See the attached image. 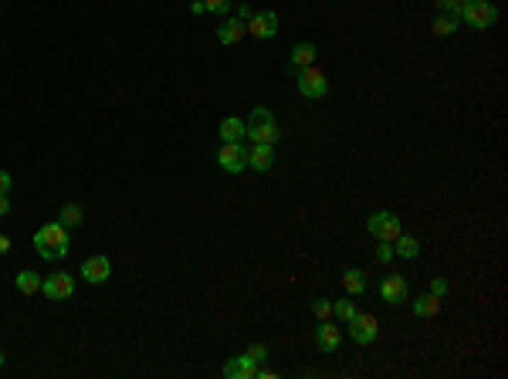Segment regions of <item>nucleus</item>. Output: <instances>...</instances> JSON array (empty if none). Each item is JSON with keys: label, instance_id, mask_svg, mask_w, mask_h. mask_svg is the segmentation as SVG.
Returning a JSON list of instances; mask_svg holds the SVG:
<instances>
[{"label": "nucleus", "instance_id": "obj_30", "mask_svg": "<svg viewBox=\"0 0 508 379\" xmlns=\"http://www.w3.org/2000/svg\"><path fill=\"white\" fill-rule=\"evenodd\" d=\"M247 356H251V359H254V363L261 366L264 359H268V346H261V342H258V346H251V349H247Z\"/></svg>", "mask_w": 508, "mask_h": 379}, {"label": "nucleus", "instance_id": "obj_34", "mask_svg": "<svg viewBox=\"0 0 508 379\" xmlns=\"http://www.w3.org/2000/svg\"><path fill=\"white\" fill-rule=\"evenodd\" d=\"M7 210H11V200H7V193H0V217H7Z\"/></svg>", "mask_w": 508, "mask_h": 379}, {"label": "nucleus", "instance_id": "obj_19", "mask_svg": "<svg viewBox=\"0 0 508 379\" xmlns=\"http://www.w3.org/2000/svg\"><path fill=\"white\" fill-rule=\"evenodd\" d=\"M410 305H414V315L417 319H434L437 312H441V298L437 295H420V298H410Z\"/></svg>", "mask_w": 508, "mask_h": 379}, {"label": "nucleus", "instance_id": "obj_11", "mask_svg": "<svg viewBox=\"0 0 508 379\" xmlns=\"http://www.w3.org/2000/svg\"><path fill=\"white\" fill-rule=\"evenodd\" d=\"M380 298H383L386 305H403L407 298H410V288H407V278H400V274H390L383 285H380Z\"/></svg>", "mask_w": 508, "mask_h": 379}, {"label": "nucleus", "instance_id": "obj_7", "mask_svg": "<svg viewBox=\"0 0 508 379\" xmlns=\"http://www.w3.org/2000/svg\"><path fill=\"white\" fill-rule=\"evenodd\" d=\"M349 325V335H353L356 346H373L376 342V335H380V322L366 315V312H356L353 322H346Z\"/></svg>", "mask_w": 508, "mask_h": 379}, {"label": "nucleus", "instance_id": "obj_32", "mask_svg": "<svg viewBox=\"0 0 508 379\" xmlns=\"http://www.w3.org/2000/svg\"><path fill=\"white\" fill-rule=\"evenodd\" d=\"M7 190H11V173L0 169V193H7Z\"/></svg>", "mask_w": 508, "mask_h": 379}, {"label": "nucleus", "instance_id": "obj_17", "mask_svg": "<svg viewBox=\"0 0 508 379\" xmlns=\"http://www.w3.org/2000/svg\"><path fill=\"white\" fill-rule=\"evenodd\" d=\"M315 55H319V47L312 45V41H298V45L292 47V55H288V68H292V72H302V68H308V64L315 61Z\"/></svg>", "mask_w": 508, "mask_h": 379}, {"label": "nucleus", "instance_id": "obj_3", "mask_svg": "<svg viewBox=\"0 0 508 379\" xmlns=\"http://www.w3.org/2000/svg\"><path fill=\"white\" fill-rule=\"evenodd\" d=\"M366 230H370L376 241H390V244H393V241H397V237L403 234L400 217H397L393 210H376L370 220H366Z\"/></svg>", "mask_w": 508, "mask_h": 379}, {"label": "nucleus", "instance_id": "obj_13", "mask_svg": "<svg viewBox=\"0 0 508 379\" xmlns=\"http://www.w3.org/2000/svg\"><path fill=\"white\" fill-rule=\"evenodd\" d=\"M315 346H319V352H336L339 346H342V332H339V325H332V322L325 319L315 325Z\"/></svg>", "mask_w": 508, "mask_h": 379}, {"label": "nucleus", "instance_id": "obj_18", "mask_svg": "<svg viewBox=\"0 0 508 379\" xmlns=\"http://www.w3.org/2000/svg\"><path fill=\"white\" fill-rule=\"evenodd\" d=\"M393 258H403V261L420 258V241H417L414 234H400V237L393 241Z\"/></svg>", "mask_w": 508, "mask_h": 379}, {"label": "nucleus", "instance_id": "obj_1", "mask_svg": "<svg viewBox=\"0 0 508 379\" xmlns=\"http://www.w3.org/2000/svg\"><path fill=\"white\" fill-rule=\"evenodd\" d=\"M34 251H38L45 261L64 258V254L72 251V234H68V227H62L58 220L45 224V227L34 234Z\"/></svg>", "mask_w": 508, "mask_h": 379}, {"label": "nucleus", "instance_id": "obj_16", "mask_svg": "<svg viewBox=\"0 0 508 379\" xmlns=\"http://www.w3.org/2000/svg\"><path fill=\"white\" fill-rule=\"evenodd\" d=\"M217 136H220V142H244L247 139V122L237 119V115H227V119L220 122Z\"/></svg>", "mask_w": 508, "mask_h": 379}, {"label": "nucleus", "instance_id": "obj_2", "mask_svg": "<svg viewBox=\"0 0 508 379\" xmlns=\"http://www.w3.org/2000/svg\"><path fill=\"white\" fill-rule=\"evenodd\" d=\"M247 139H251V142H264V146H275L278 139H281V129H278L271 108H264V106L251 108V119H247Z\"/></svg>", "mask_w": 508, "mask_h": 379}, {"label": "nucleus", "instance_id": "obj_14", "mask_svg": "<svg viewBox=\"0 0 508 379\" xmlns=\"http://www.w3.org/2000/svg\"><path fill=\"white\" fill-rule=\"evenodd\" d=\"M254 373H258V363L247 352H241V356H234V359L224 363V376L227 379H254Z\"/></svg>", "mask_w": 508, "mask_h": 379}, {"label": "nucleus", "instance_id": "obj_24", "mask_svg": "<svg viewBox=\"0 0 508 379\" xmlns=\"http://www.w3.org/2000/svg\"><path fill=\"white\" fill-rule=\"evenodd\" d=\"M356 312H359V308H356V305L349 302V298H342V302L332 305V315H336L339 322H353V319H356Z\"/></svg>", "mask_w": 508, "mask_h": 379}, {"label": "nucleus", "instance_id": "obj_26", "mask_svg": "<svg viewBox=\"0 0 508 379\" xmlns=\"http://www.w3.org/2000/svg\"><path fill=\"white\" fill-rule=\"evenodd\" d=\"M312 312H315V319H319V322L332 319V302H325V298H315V302H312Z\"/></svg>", "mask_w": 508, "mask_h": 379}, {"label": "nucleus", "instance_id": "obj_21", "mask_svg": "<svg viewBox=\"0 0 508 379\" xmlns=\"http://www.w3.org/2000/svg\"><path fill=\"white\" fill-rule=\"evenodd\" d=\"M81 220H85V210H81V207H78V203H64L62 210H58V224H62V227H81Z\"/></svg>", "mask_w": 508, "mask_h": 379}, {"label": "nucleus", "instance_id": "obj_25", "mask_svg": "<svg viewBox=\"0 0 508 379\" xmlns=\"http://www.w3.org/2000/svg\"><path fill=\"white\" fill-rule=\"evenodd\" d=\"M437 7H441L447 17H458V21H461V11L468 7V0H437Z\"/></svg>", "mask_w": 508, "mask_h": 379}, {"label": "nucleus", "instance_id": "obj_23", "mask_svg": "<svg viewBox=\"0 0 508 379\" xmlns=\"http://www.w3.org/2000/svg\"><path fill=\"white\" fill-rule=\"evenodd\" d=\"M461 28V21H458V17H437V21H434V34H437V38H451V34H454V30Z\"/></svg>", "mask_w": 508, "mask_h": 379}, {"label": "nucleus", "instance_id": "obj_27", "mask_svg": "<svg viewBox=\"0 0 508 379\" xmlns=\"http://www.w3.org/2000/svg\"><path fill=\"white\" fill-rule=\"evenodd\" d=\"M234 0H203V7H207V14H227L231 11Z\"/></svg>", "mask_w": 508, "mask_h": 379}, {"label": "nucleus", "instance_id": "obj_33", "mask_svg": "<svg viewBox=\"0 0 508 379\" xmlns=\"http://www.w3.org/2000/svg\"><path fill=\"white\" fill-rule=\"evenodd\" d=\"M190 14H207V7H203V0H190Z\"/></svg>", "mask_w": 508, "mask_h": 379}, {"label": "nucleus", "instance_id": "obj_12", "mask_svg": "<svg viewBox=\"0 0 508 379\" xmlns=\"http://www.w3.org/2000/svg\"><path fill=\"white\" fill-rule=\"evenodd\" d=\"M247 166L254 169V173H268V169L275 166V146L251 142V149H247Z\"/></svg>", "mask_w": 508, "mask_h": 379}, {"label": "nucleus", "instance_id": "obj_5", "mask_svg": "<svg viewBox=\"0 0 508 379\" xmlns=\"http://www.w3.org/2000/svg\"><path fill=\"white\" fill-rule=\"evenodd\" d=\"M41 291L51 302H68L75 295V278L68 271H51L47 278H41Z\"/></svg>", "mask_w": 508, "mask_h": 379}, {"label": "nucleus", "instance_id": "obj_22", "mask_svg": "<svg viewBox=\"0 0 508 379\" xmlns=\"http://www.w3.org/2000/svg\"><path fill=\"white\" fill-rule=\"evenodd\" d=\"M14 288L21 291V295H34V291H41V278H38L34 271H17Z\"/></svg>", "mask_w": 508, "mask_h": 379}, {"label": "nucleus", "instance_id": "obj_15", "mask_svg": "<svg viewBox=\"0 0 508 379\" xmlns=\"http://www.w3.org/2000/svg\"><path fill=\"white\" fill-rule=\"evenodd\" d=\"M244 34H247V24L241 21V17H227V21H220V24H217V41H220V45H227V47L237 45Z\"/></svg>", "mask_w": 508, "mask_h": 379}, {"label": "nucleus", "instance_id": "obj_20", "mask_svg": "<svg viewBox=\"0 0 508 379\" xmlns=\"http://www.w3.org/2000/svg\"><path fill=\"white\" fill-rule=\"evenodd\" d=\"M342 288L349 291V295H363V291H366V271H363V268H346V271H342Z\"/></svg>", "mask_w": 508, "mask_h": 379}, {"label": "nucleus", "instance_id": "obj_4", "mask_svg": "<svg viewBox=\"0 0 508 379\" xmlns=\"http://www.w3.org/2000/svg\"><path fill=\"white\" fill-rule=\"evenodd\" d=\"M461 21L475 30H488V28H495V21H498V11H495V4H488V0H468V7L461 11Z\"/></svg>", "mask_w": 508, "mask_h": 379}, {"label": "nucleus", "instance_id": "obj_8", "mask_svg": "<svg viewBox=\"0 0 508 379\" xmlns=\"http://www.w3.org/2000/svg\"><path fill=\"white\" fill-rule=\"evenodd\" d=\"M217 166L224 169V173H241V169L247 166L244 142H224V146L217 149Z\"/></svg>", "mask_w": 508, "mask_h": 379}, {"label": "nucleus", "instance_id": "obj_10", "mask_svg": "<svg viewBox=\"0 0 508 379\" xmlns=\"http://www.w3.org/2000/svg\"><path fill=\"white\" fill-rule=\"evenodd\" d=\"M108 274H112V261L106 254H95L81 264V281H89V285H102L108 281Z\"/></svg>", "mask_w": 508, "mask_h": 379}, {"label": "nucleus", "instance_id": "obj_35", "mask_svg": "<svg viewBox=\"0 0 508 379\" xmlns=\"http://www.w3.org/2000/svg\"><path fill=\"white\" fill-rule=\"evenodd\" d=\"M7 251H11V237H4V234H0V254H7Z\"/></svg>", "mask_w": 508, "mask_h": 379}, {"label": "nucleus", "instance_id": "obj_29", "mask_svg": "<svg viewBox=\"0 0 508 379\" xmlns=\"http://www.w3.org/2000/svg\"><path fill=\"white\" fill-rule=\"evenodd\" d=\"M447 291H451V281H447V278H431V295L444 298Z\"/></svg>", "mask_w": 508, "mask_h": 379}, {"label": "nucleus", "instance_id": "obj_9", "mask_svg": "<svg viewBox=\"0 0 508 379\" xmlns=\"http://www.w3.org/2000/svg\"><path fill=\"white\" fill-rule=\"evenodd\" d=\"M247 34H254L258 41H268L278 34V14L275 11H254V17L247 21Z\"/></svg>", "mask_w": 508, "mask_h": 379}, {"label": "nucleus", "instance_id": "obj_28", "mask_svg": "<svg viewBox=\"0 0 508 379\" xmlns=\"http://www.w3.org/2000/svg\"><path fill=\"white\" fill-rule=\"evenodd\" d=\"M376 261H380V264H390V261H393V244L376 241Z\"/></svg>", "mask_w": 508, "mask_h": 379}, {"label": "nucleus", "instance_id": "obj_31", "mask_svg": "<svg viewBox=\"0 0 508 379\" xmlns=\"http://www.w3.org/2000/svg\"><path fill=\"white\" fill-rule=\"evenodd\" d=\"M237 17H241V21H251V17H254V7H251V4H241V7H237Z\"/></svg>", "mask_w": 508, "mask_h": 379}, {"label": "nucleus", "instance_id": "obj_6", "mask_svg": "<svg viewBox=\"0 0 508 379\" xmlns=\"http://www.w3.org/2000/svg\"><path fill=\"white\" fill-rule=\"evenodd\" d=\"M295 85H298V95H302V98H322L325 91H329V78H325V72L308 64V68L298 72V81H295Z\"/></svg>", "mask_w": 508, "mask_h": 379}, {"label": "nucleus", "instance_id": "obj_36", "mask_svg": "<svg viewBox=\"0 0 508 379\" xmlns=\"http://www.w3.org/2000/svg\"><path fill=\"white\" fill-rule=\"evenodd\" d=\"M0 366H4V352H0Z\"/></svg>", "mask_w": 508, "mask_h": 379}]
</instances>
